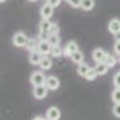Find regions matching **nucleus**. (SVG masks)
I'll return each instance as SVG.
<instances>
[{"label":"nucleus","mask_w":120,"mask_h":120,"mask_svg":"<svg viewBox=\"0 0 120 120\" xmlns=\"http://www.w3.org/2000/svg\"><path fill=\"white\" fill-rule=\"evenodd\" d=\"M28 42V38L27 35L24 33H16L15 35H14V38H12V43L15 45L16 47H26V45H27Z\"/></svg>","instance_id":"1"},{"label":"nucleus","mask_w":120,"mask_h":120,"mask_svg":"<svg viewBox=\"0 0 120 120\" xmlns=\"http://www.w3.org/2000/svg\"><path fill=\"white\" fill-rule=\"evenodd\" d=\"M50 89L46 86V84L43 85H37V86H34V90H33V94L35 98H38V100H42L47 96V92H49Z\"/></svg>","instance_id":"2"},{"label":"nucleus","mask_w":120,"mask_h":120,"mask_svg":"<svg viewBox=\"0 0 120 120\" xmlns=\"http://www.w3.org/2000/svg\"><path fill=\"white\" fill-rule=\"evenodd\" d=\"M30 82L33 84L34 86H37V85H43L45 82H46V77L42 71H34L31 77H30Z\"/></svg>","instance_id":"3"},{"label":"nucleus","mask_w":120,"mask_h":120,"mask_svg":"<svg viewBox=\"0 0 120 120\" xmlns=\"http://www.w3.org/2000/svg\"><path fill=\"white\" fill-rule=\"evenodd\" d=\"M107 55H108V53H107V51H104L103 49L97 47V49L93 50V53H92V58L94 60V62L100 64V62H104V61H105Z\"/></svg>","instance_id":"4"},{"label":"nucleus","mask_w":120,"mask_h":120,"mask_svg":"<svg viewBox=\"0 0 120 120\" xmlns=\"http://www.w3.org/2000/svg\"><path fill=\"white\" fill-rule=\"evenodd\" d=\"M108 30H109V33H112L113 35H119L120 34V19H117V18L111 19L108 23Z\"/></svg>","instance_id":"5"},{"label":"nucleus","mask_w":120,"mask_h":120,"mask_svg":"<svg viewBox=\"0 0 120 120\" xmlns=\"http://www.w3.org/2000/svg\"><path fill=\"white\" fill-rule=\"evenodd\" d=\"M53 14H54V7L50 6L49 3H46V4H43L41 7V16H42V19H50L53 16Z\"/></svg>","instance_id":"6"},{"label":"nucleus","mask_w":120,"mask_h":120,"mask_svg":"<svg viewBox=\"0 0 120 120\" xmlns=\"http://www.w3.org/2000/svg\"><path fill=\"white\" fill-rule=\"evenodd\" d=\"M46 86L49 88L50 90H57L60 88V80L57 78L55 76H49L46 77Z\"/></svg>","instance_id":"7"},{"label":"nucleus","mask_w":120,"mask_h":120,"mask_svg":"<svg viewBox=\"0 0 120 120\" xmlns=\"http://www.w3.org/2000/svg\"><path fill=\"white\" fill-rule=\"evenodd\" d=\"M76 51H78V45L74 41H70V42H68V45L64 49V55L65 57H71V54L76 53Z\"/></svg>","instance_id":"8"},{"label":"nucleus","mask_w":120,"mask_h":120,"mask_svg":"<svg viewBox=\"0 0 120 120\" xmlns=\"http://www.w3.org/2000/svg\"><path fill=\"white\" fill-rule=\"evenodd\" d=\"M46 117L49 120H60L61 117V111L57 107H50L46 111Z\"/></svg>","instance_id":"9"},{"label":"nucleus","mask_w":120,"mask_h":120,"mask_svg":"<svg viewBox=\"0 0 120 120\" xmlns=\"http://www.w3.org/2000/svg\"><path fill=\"white\" fill-rule=\"evenodd\" d=\"M43 54L39 53L38 50H34V51H30V57H28V61L31 65H39L41 64V60H42Z\"/></svg>","instance_id":"10"},{"label":"nucleus","mask_w":120,"mask_h":120,"mask_svg":"<svg viewBox=\"0 0 120 120\" xmlns=\"http://www.w3.org/2000/svg\"><path fill=\"white\" fill-rule=\"evenodd\" d=\"M51 45L47 42V41H41L38 45V51L42 53L43 55H47V54H51Z\"/></svg>","instance_id":"11"},{"label":"nucleus","mask_w":120,"mask_h":120,"mask_svg":"<svg viewBox=\"0 0 120 120\" xmlns=\"http://www.w3.org/2000/svg\"><path fill=\"white\" fill-rule=\"evenodd\" d=\"M53 23L50 22L49 19H43L42 22L39 23V33H45V34H49V30L51 27Z\"/></svg>","instance_id":"12"},{"label":"nucleus","mask_w":120,"mask_h":120,"mask_svg":"<svg viewBox=\"0 0 120 120\" xmlns=\"http://www.w3.org/2000/svg\"><path fill=\"white\" fill-rule=\"evenodd\" d=\"M51 65H53V61H51V58H50V57H47V55H43V57H42V60H41V64H39L41 69L47 70V69H50V68H51Z\"/></svg>","instance_id":"13"},{"label":"nucleus","mask_w":120,"mask_h":120,"mask_svg":"<svg viewBox=\"0 0 120 120\" xmlns=\"http://www.w3.org/2000/svg\"><path fill=\"white\" fill-rule=\"evenodd\" d=\"M94 69H96V71H97L98 76H104V74H107L109 66L107 65L105 62H100V64H97V65L94 66Z\"/></svg>","instance_id":"14"},{"label":"nucleus","mask_w":120,"mask_h":120,"mask_svg":"<svg viewBox=\"0 0 120 120\" xmlns=\"http://www.w3.org/2000/svg\"><path fill=\"white\" fill-rule=\"evenodd\" d=\"M94 0H81V6H80V8L81 10H84V11H90V10H93L94 8Z\"/></svg>","instance_id":"15"},{"label":"nucleus","mask_w":120,"mask_h":120,"mask_svg":"<svg viewBox=\"0 0 120 120\" xmlns=\"http://www.w3.org/2000/svg\"><path fill=\"white\" fill-rule=\"evenodd\" d=\"M70 60L73 61L74 64L80 65V64H82V62H84V54H82L81 51L78 50V51H76V53H73V54H71Z\"/></svg>","instance_id":"16"},{"label":"nucleus","mask_w":120,"mask_h":120,"mask_svg":"<svg viewBox=\"0 0 120 120\" xmlns=\"http://www.w3.org/2000/svg\"><path fill=\"white\" fill-rule=\"evenodd\" d=\"M38 45H39V42L35 38H28V42H27V45H26V49H28L30 51L38 50Z\"/></svg>","instance_id":"17"},{"label":"nucleus","mask_w":120,"mask_h":120,"mask_svg":"<svg viewBox=\"0 0 120 120\" xmlns=\"http://www.w3.org/2000/svg\"><path fill=\"white\" fill-rule=\"evenodd\" d=\"M97 76H98V74H97V71H96V69H94V68H90V69L88 70V73L85 74L84 78H86L88 81H93Z\"/></svg>","instance_id":"18"},{"label":"nucleus","mask_w":120,"mask_h":120,"mask_svg":"<svg viewBox=\"0 0 120 120\" xmlns=\"http://www.w3.org/2000/svg\"><path fill=\"white\" fill-rule=\"evenodd\" d=\"M62 54H64V49L61 47L60 45H57V46H53V47H51V55H53V57L57 58V57H61Z\"/></svg>","instance_id":"19"},{"label":"nucleus","mask_w":120,"mask_h":120,"mask_svg":"<svg viewBox=\"0 0 120 120\" xmlns=\"http://www.w3.org/2000/svg\"><path fill=\"white\" fill-rule=\"evenodd\" d=\"M89 69H90V68H89L86 64H84V62H82V64H80V65H78L77 71H78V74H80L81 77H85V74L88 73V70H89Z\"/></svg>","instance_id":"20"},{"label":"nucleus","mask_w":120,"mask_h":120,"mask_svg":"<svg viewBox=\"0 0 120 120\" xmlns=\"http://www.w3.org/2000/svg\"><path fill=\"white\" fill-rule=\"evenodd\" d=\"M112 101L115 104H120V88H115L112 92Z\"/></svg>","instance_id":"21"},{"label":"nucleus","mask_w":120,"mask_h":120,"mask_svg":"<svg viewBox=\"0 0 120 120\" xmlns=\"http://www.w3.org/2000/svg\"><path fill=\"white\" fill-rule=\"evenodd\" d=\"M47 42L51 46H57V45H60V37L58 35H49L47 37Z\"/></svg>","instance_id":"22"},{"label":"nucleus","mask_w":120,"mask_h":120,"mask_svg":"<svg viewBox=\"0 0 120 120\" xmlns=\"http://www.w3.org/2000/svg\"><path fill=\"white\" fill-rule=\"evenodd\" d=\"M107 65L109 66V68H113L115 65H116V58H115V55H111L108 54L107 55V58H105V61H104Z\"/></svg>","instance_id":"23"},{"label":"nucleus","mask_w":120,"mask_h":120,"mask_svg":"<svg viewBox=\"0 0 120 120\" xmlns=\"http://www.w3.org/2000/svg\"><path fill=\"white\" fill-rule=\"evenodd\" d=\"M58 33H60V26L57 23H53L49 30V35H58Z\"/></svg>","instance_id":"24"},{"label":"nucleus","mask_w":120,"mask_h":120,"mask_svg":"<svg viewBox=\"0 0 120 120\" xmlns=\"http://www.w3.org/2000/svg\"><path fill=\"white\" fill-rule=\"evenodd\" d=\"M65 1L69 6L74 7V8H78V7L81 6V0H65Z\"/></svg>","instance_id":"25"},{"label":"nucleus","mask_w":120,"mask_h":120,"mask_svg":"<svg viewBox=\"0 0 120 120\" xmlns=\"http://www.w3.org/2000/svg\"><path fill=\"white\" fill-rule=\"evenodd\" d=\"M113 84L116 88H120V71H117L113 77Z\"/></svg>","instance_id":"26"},{"label":"nucleus","mask_w":120,"mask_h":120,"mask_svg":"<svg viewBox=\"0 0 120 120\" xmlns=\"http://www.w3.org/2000/svg\"><path fill=\"white\" fill-rule=\"evenodd\" d=\"M112 112H113V115L116 116V117H120V104H115Z\"/></svg>","instance_id":"27"},{"label":"nucleus","mask_w":120,"mask_h":120,"mask_svg":"<svg viewBox=\"0 0 120 120\" xmlns=\"http://www.w3.org/2000/svg\"><path fill=\"white\" fill-rule=\"evenodd\" d=\"M113 51L116 53V54L120 55V39H117V41L115 42V45H113Z\"/></svg>","instance_id":"28"},{"label":"nucleus","mask_w":120,"mask_h":120,"mask_svg":"<svg viewBox=\"0 0 120 120\" xmlns=\"http://www.w3.org/2000/svg\"><path fill=\"white\" fill-rule=\"evenodd\" d=\"M61 1H62V0H46V3H49L50 6H53L55 8V7H58L61 4Z\"/></svg>","instance_id":"29"},{"label":"nucleus","mask_w":120,"mask_h":120,"mask_svg":"<svg viewBox=\"0 0 120 120\" xmlns=\"http://www.w3.org/2000/svg\"><path fill=\"white\" fill-rule=\"evenodd\" d=\"M33 120H49L47 117H42V116H37V117H34Z\"/></svg>","instance_id":"30"},{"label":"nucleus","mask_w":120,"mask_h":120,"mask_svg":"<svg viewBox=\"0 0 120 120\" xmlns=\"http://www.w3.org/2000/svg\"><path fill=\"white\" fill-rule=\"evenodd\" d=\"M4 1H6V0H0V3H4Z\"/></svg>","instance_id":"31"},{"label":"nucleus","mask_w":120,"mask_h":120,"mask_svg":"<svg viewBox=\"0 0 120 120\" xmlns=\"http://www.w3.org/2000/svg\"><path fill=\"white\" fill-rule=\"evenodd\" d=\"M28 1H37V0H28Z\"/></svg>","instance_id":"32"},{"label":"nucleus","mask_w":120,"mask_h":120,"mask_svg":"<svg viewBox=\"0 0 120 120\" xmlns=\"http://www.w3.org/2000/svg\"><path fill=\"white\" fill-rule=\"evenodd\" d=\"M119 64H120V58H119Z\"/></svg>","instance_id":"33"}]
</instances>
